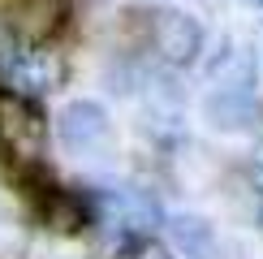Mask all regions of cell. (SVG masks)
<instances>
[{"label":"cell","mask_w":263,"mask_h":259,"mask_svg":"<svg viewBox=\"0 0 263 259\" xmlns=\"http://www.w3.org/2000/svg\"><path fill=\"white\" fill-rule=\"evenodd\" d=\"M129 17H134L129 26H134L138 52L156 57L164 69H190V65H199L203 48H207V30L194 13L160 5V9H147V13H129Z\"/></svg>","instance_id":"obj_1"},{"label":"cell","mask_w":263,"mask_h":259,"mask_svg":"<svg viewBox=\"0 0 263 259\" xmlns=\"http://www.w3.org/2000/svg\"><path fill=\"white\" fill-rule=\"evenodd\" d=\"M48 138H52V125H48V113H43L39 100L17 95V91H0V156L22 177L43 169Z\"/></svg>","instance_id":"obj_2"},{"label":"cell","mask_w":263,"mask_h":259,"mask_svg":"<svg viewBox=\"0 0 263 259\" xmlns=\"http://www.w3.org/2000/svg\"><path fill=\"white\" fill-rule=\"evenodd\" d=\"M52 138L65 156L73 160H95L112 147L117 138V125H112V113L100 104V100H69L52 117Z\"/></svg>","instance_id":"obj_3"},{"label":"cell","mask_w":263,"mask_h":259,"mask_svg":"<svg viewBox=\"0 0 263 259\" xmlns=\"http://www.w3.org/2000/svg\"><path fill=\"white\" fill-rule=\"evenodd\" d=\"M65 73H69V65L65 57L52 43H43V48H26V43H9L0 48V91H17V95H30V100H39V95L57 91L65 82Z\"/></svg>","instance_id":"obj_4"},{"label":"cell","mask_w":263,"mask_h":259,"mask_svg":"<svg viewBox=\"0 0 263 259\" xmlns=\"http://www.w3.org/2000/svg\"><path fill=\"white\" fill-rule=\"evenodd\" d=\"M73 17L69 0H5L0 9V26H5L9 43H26V48H43L65 35Z\"/></svg>","instance_id":"obj_5"},{"label":"cell","mask_w":263,"mask_h":259,"mask_svg":"<svg viewBox=\"0 0 263 259\" xmlns=\"http://www.w3.org/2000/svg\"><path fill=\"white\" fill-rule=\"evenodd\" d=\"M199 73L207 86H220V91H259V52L246 39L220 35L203 48Z\"/></svg>","instance_id":"obj_6"},{"label":"cell","mask_w":263,"mask_h":259,"mask_svg":"<svg viewBox=\"0 0 263 259\" xmlns=\"http://www.w3.org/2000/svg\"><path fill=\"white\" fill-rule=\"evenodd\" d=\"M35 220L52 237H82L95 229L91 199L69 186H39L35 190Z\"/></svg>","instance_id":"obj_7"},{"label":"cell","mask_w":263,"mask_h":259,"mask_svg":"<svg viewBox=\"0 0 263 259\" xmlns=\"http://www.w3.org/2000/svg\"><path fill=\"white\" fill-rule=\"evenodd\" d=\"M199 117L216 134H250V130L263 125V104H259V91H220V86H212L199 104Z\"/></svg>","instance_id":"obj_8"},{"label":"cell","mask_w":263,"mask_h":259,"mask_svg":"<svg viewBox=\"0 0 263 259\" xmlns=\"http://www.w3.org/2000/svg\"><path fill=\"white\" fill-rule=\"evenodd\" d=\"M164 225H168V251L177 259H216L220 255V233H216V225L207 220L199 212H173L164 216Z\"/></svg>","instance_id":"obj_9"},{"label":"cell","mask_w":263,"mask_h":259,"mask_svg":"<svg viewBox=\"0 0 263 259\" xmlns=\"http://www.w3.org/2000/svg\"><path fill=\"white\" fill-rule=\"evenodd\" d=\"M125 259H177V255H173L164 242H156L151 233H142V237H134V242L125 246Z\"/></svg>","instance_id":"obj_10"},{"label":"cell","mask_w":263,"mask_h":259,"mask_svg":"<svg viewBox=\"0 0 263 259\" xmlns=\"http://www.w3.org/2000/svg\"><path fill=\"white\" fill-rule=\"evenodd\" d=\"M250 5H263V0H250Z\"/></svg>","instance_id":"obj_11"}]
</instances>
